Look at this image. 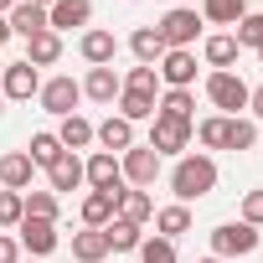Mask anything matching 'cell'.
<instances>
[{
	"instance_id": "6da1fadb",
	"label": "cell",
	"mask_w": 263,
	"mask_h": 263,
	"mask_svg": "<svg viewBox=\"0 0 263 263\" xmlns=\"http://www.w3.org/2000/svg\"><path fill=\"white\" fill-rule=\"evenodd\" d=\"M171 191H176V201H181V206H191V201L212 196V191H217V160H212V155H201V150H186V155L176 160V171H171Z\"/></svg>"
},
{
	"instance_id": "7a4b0ae2",
	"label": "cell",
	"mask_w": 263,
	"mask_h": 263,
	"mask_svg": "<svg viewBox=\"0 0 263 263\" xmlns=\"http://www.w3.org/2000/svg\"><path fill=\"white\" fill-rule=\"evenodd\" d=\"M201 11H191V6H171L160 21H155V36L165 42V52H191L196 47V36H201Z\"/></svg>"
},
{
	"instance_id": "3957f363",
	"label": "cell",
	"mask_w": 263,
	"mask_h": 263,
	"mask_svg": "<svg viewBox=\"0 0 263 263\" xmlns=\"http://www.w3.org/2000/svg\"><path fill=\"white\" fill-rule=\"evenodd\" d=\"M191 140H196V124H186V119H165V114H155L150 119V150L165 160V155H186L191 150Z\"/></svg>"
},
{
	"instance_id": "277c9868",
	"label": "cell",
	"mask_w": 263,
	"mask_h": 263,
	"mask_svg": "<svg viewBox=\"0 0 263 263\" xmlns=\"http://www.w3.org/2000/svg\"><path fill=\"white\" fill-rule=\"evenodd\" d=\"M248 83L237 78V72H206V98H212V108H222L227 119H237V108H248Z\"/></svg>"
},
{
	"instance_id": "5b68a950",
	"label": "cell",
	"mask_w": 263,
	"mask_h": 263,
	"mask_svg": "<svg viewBox=\"0 0 263 263\" xmlns=\"http://www.w3.org/2000/svg\"><path fill=\"white\" fill-rule=\"evenodd\" d=\"M248 253H258V227H248V222H222L217 232H212V258H248Z\"/></svg>"
},
{
	"instance_id": "8992f818",
	"label": "cell",
	"mask_w": 263,
	"mask_h": 263,
	"mask_svg": "<svg viewBox=\"0 0 263 263\" xmlns=\"http://www.w3.org/2000/svg\"><path fill=\"white\" fill-rule=\"evenodd\" d=\"M83 181H88L93 191H108V196H119V191H124V165H119V155H108V150H93V155L83 160Z\"/></svg>"
},
{
	"instance_id": "52a82bcc",
	"label": "cell",
	"mask_w": 263,
	"mask_h": 263,
	"mask_svg": "<svg viewBox=\"0 0 263 263\" xmlns=\"http://www.w3.org/2000/svg\"><path fill=\"white\" fill-rule=\"evenodd\" d=\"M119 165H124V186H140V191H150L155 176H160V155H155L150 145H129V150L119 155Z\"/></svg>"
},
{
	"instance_id": "ba28073f",
	"label": "cell",
	"mask_w": 263,
	"mask_h": 263,
	"mask_svg": "<svg viewBox=\"0 0 263 263\" xmlns=\"http://www.w3.org/2000/svg\"><path fill=\"white\" fill-rule=\"evenodd\" d=\"M36 98H42V108H47V114L67 119V114H78V103H83V83H78V78H47Z\"/></svg>"
},
{
	"instance_id": "9c48e42d",
	"label": "cell",
	"mask_w": 263,
	"mask_h": 263,
	"mask_svg": "<svg viewBox=\"0 0 263 263\" xmlns=\"http://www.w3.org/2000/svg\"><path fill=\"white\" fill-rule=\"evenodd\" d=\"M42 93V72L21 57V62H6V72H0V98H16V103H26V98H36Z\"/></svg>"
},
{
	"instance_id": "30bf717a",
	"label": "cell",
	"mask_w": 263,
	"mask_h": 263,
	"mask_svg": "<svg viewBox=\"0 0 263 263\" xmlns=\"http://www.w3.org/2000/svg\"><path fill=\"white\" fill-rule=\"evenodd\" d=\"M78 52H83L88 67H114V57H119V36L103 31V26H88V31L78 36Z\"/></svg>"
},
{
	"instance_id": "8fae6325",
	"label": "cell",
	"mask_w": 263,
	"mask_h": 263,
	"mask_svg": "<svg viewBox=\"0 0 263 263\" xmlns=\"http://www.w3.org/2000/svg\"><path fill=\"white\" fill-rule=\"evenodd\" d=\"M21 253H31V258H47V253H57V222H36V217H21Z\"/></svg>"
},
{
	"instance_id": "7c38bea8",
	"label": "cell",
	"mask_w": 263,
	"mask_h": 263,
	"mask_svg": "<svg viewBox=\"0 0 263 263\" xmlns=\"http://www.w3.org/2000/svg\"><path fill=\"white\" fill-rule=\"evenodd\" d=\"M93 21V0H57V6L47 11V26L62 36V31H83Z\"/></svg>"
},
{
	"instance_id": "4fadbf2b",
	"label": "cell",
	"mask_w": 263,
	"mask_h": 263,
	"mask_svg": "<svg viewBox=\"0 0 263 263\" xmlns=\"http://www.w3.org/2000/svg\"><path fill=\"white\" fill-rule=\"evenodd\" d=\"M155 72H160L165 88H191L196 83V52H165L155 62Z\"/></svg>"
},
{
	"instance_id": "5bb4252c",
	"label": "cell",
	"mask_w": 263,
	"mask_h": 263,
	"mask_svg": "<svg viewBox=\"0 0 263 263\" xmlns=\"http://www.w3.org/2000/svg\"><path fill=\"white\" fill-rule=\"evenodd\" d=\"M47 186H52V196H62V191H78V186H88L83 181V160L72 155V150H62L52 165H47Z\"/></svg>"
},
{
	"instance_id": "9a60e30c",
	"label": "cell",
	"mask_w": 263,
	"mask_h": 263,
	"mask_svg": "<svg viewBox=\"0 0 263 263\" xmlns=\"http://www.w3.org/2000/svg\"><path fill=\"white\" fill-rule=\"evenodd\" d=\"M114 217H124V222L145 227V222L155 217V201H150V191H140V186H124V191L114 196Z\"/></svg>"
},
{
	"instance_id": "2e32d148",
	"label": "cell",
	"mask_w": 263,
	"mask_h": 263,
	"mask_svg": "<svg viewBox=\"0 0 263 263\" xmlns=\"http://www.w3.org/2000/svg\"><path fill=\"white\" fill-rule=\"evenodd\" d=\"M11 36H21V42H31L36 31H52L47 26V6H36V0H21V6H11Z\"/></svg>"
},
{
	"instance_id": "e0dca14e",
	"label": "cell",
	"mask_w": 263,
	"mask_h": 263,
	"mask_svg": "<svg viewBox=\"0 0 263 263\" xmlns=\"http://www.w3.org/2000/svg\"><path fill=\"white\" fill-rule=\"evenodd\" d=\"M93 140H98L108 155H124L129 145H135V124H129V119H119V114H108L103 124H93Z\"/></svg>"
},
{
	"instance_id": "ac0fdd59",
	"label": "cell",
	"mask_w": 263,
	"mask_h": 263,
	"mask_svg": "<svg viewBox=\"0 0 263 263\" xmlns=\"http://www.w3.org/2000/svg\"><path fill=\"white\" fill-rule=\"evenodd\" d=\"M119 93H124V78H119L114 67H88L83 98H93V103H119Z\"/></svg>"
},
{
	"instance_id": "d6986e66",
	"label": "cell",
	"mask_w": 263,
	"mask_h": 263,
	"mask_svg": "<svg viewBox=\"0 0 263 263\" xmlns=\"http://www.w3.org/2000/svg\"><path fill=\"white\" fill-rule=\"evenodd\" d=\"M237 52H242V47L232 42V31H217V36L201 42V57H206L212 72H232V67H237Z\"/></svg>"
},
{
	"instance_id": "ffe728a7",
	"label": "cell",
	"mask_w": 263,
	"mask_h": 263,
	"mask_svg": "<svg viewBox=\"0 0 263 263\" xmlns=\"http://www.w3.org/2000/svg\"><path fill=\"white\" fill-rule=\"evenodd\" d=\"M31 176H36V165H31V155H26V150L0 155V186H6V191H26V186H31Z\"/></svg>"
},
{
	"instance_id": "44dd1931",
	"label": "cell",
	"mask_w": 263,
	"mask_h": 263,
	"mask_svg": "<svg viewBox=\"0 0 263 263\" xmlns=\"http://www.w3.org/2000/svg\"><path fill=\"white\" fill-rule=\"evenodd\" d=\"M155 114H165V119H186V124H196L191 114H196V93L191 88H165L160 98H155Z\"/></svg>"
},
{
	"instance_id": "7402d4cb",
	"label": "cell",
	"mask_w": 263,
	"mask_h": 263,
	"mask_svg": "<svg viewBox=\"0 0 263 263\" xmlns=\"http://www.w3.org/2000/svg\"><path fill=\"white\" fill-rule=\"evenodd\" d=\"M72 258H78V263H103V258H108V237H103V227H83V232H72Z\"/></svg>"
},
{
	"instance_id": "603a6c76",
	"label": "cell",
	"mask_w": 263,
	"mask_h": 263,
	"mask_svg": "<svg viewBox=\"0 0 263 263\" xmlns=\"http://www.w3.org/2000/svg\"><path fill=\"white\" fill-rule=\"evenodd\" d=\"M181 232H191V206H181V201H171V206H160L155 212V237H181Z\"/></svg>"
},
{
	"instance_id": "cb8c5ba5",
	"label": "cell",
	"mask_w": 263,
	"mask_h": 263,
	"mask_svg": "<svg viewBox=\"0 0 263 263\" xmlns=\"http://www.w3.org/2000/svg\"><path fill=\"white\" fill-rule=\"evenodd\" d=\"M248 16V0H201V21L206 26H237Z\"/></svg>"
},
{
	"instance_id": "d4e9b609",
	"label": "cell",
	"mask_w": 263,
	"mask_h": 263,
	"mask_svg": "<svg viewBox=\"0 0 263 263\" xmlns=\"http://www.w3.org/2000/svg\"><path fill=\"white\" fill-rule=\"evenodd\" d=\"M103 237H108V253H140V242H145V232L135 222H124V217H114L103 227Z\"/></svg>"
},
{
	"instance_id": "484cf974",
	"label": "cell",
	"mask_w": 263,
	"mask_h": 263,
	"mask_svg": "<svg viewBox=\"0 0 263 263\" xmlns=\"http://www.w3.org/2000/svg\"><path fill=\"white\" fill-rule=\"evenodd\" d=\"M129 52H135V62H140V67H155V62L165 57V42L155 36V26H140L135 36H129Z\"/></svg>"
},
{
	"instance_id": "4316f807",
	"label": "cell",
	"mask_w": 263,
	"mask_h": 263,
	"mask_svg": "<svg viewBox=\"0 0 263 263\" xmlns=\"http://www.w3.org/2000/svg\"><path fill=\"white\" fill-rule=\"evenodd\" d=\"M57 57H62V36H57V31H36V36L26 42V62H31V67H52Z\"/></svg>"
},
{
	"instance_id": "83f0119b",
	"label": "cell",
	"mask_w": 263,
	"mask_h": 263,
	"mask_svg": "<svg viewBox=\"0 0 263 263\" xmlns=\"http://www.w3.org/2000/svg\"><path fill=\"white\" fill-rule=\"evenodd\" d=\"M57 140H62V150H72V155H78V150H88V145H93V124H88L83 114H67V119H62V129H57Z\"/></svg>"
},
{
	"instance_id": "f1b7e54d",
	"label": "cell",
	"mask_w": 263,
	"mask_h": 263,
	"mask_svg": "<svg viewBox=\"0 0 263 263\" xmlns=\"http://www.w3.org/2000/svg\"><path fill=\"white\" fill-rule=\"evenodd\" d=\"M26 155H31V165H36V171H47V165L62 155V140L52 135V129H36V135H31V145H26Z\"/></svg>"
},
{
	"instance_id": "f546056e",
	"label": "cell",
	"mask_w": 263,
	"mask_h": 263,
	"mask_svg": "<svg viewBox=\"0 0 263 263\" xmlns=\"http://www.w3.org/2000/svg\"><path fill=\"white\" fill-rule=\"evenodd\" d=\"M114 222V196L108 191H88L83 196V227H108Z\"/></svg>"
},
{
	"instance_id": "4dcf8cb0",
	"label": "cell",
	"mask_w": 263,
	"mask_h": 263,
	"mask_svg": "<svg viewBox=\"0 0 263 263\" xmlns=\"http://www.w3.org/2000/svg\"><path fill=\"white\" fill-rule=\"evenodd\" d=\"M258 145V124L253 119H227V140H222V150H253Z\"/></svg>"
},
{
	"instance_id": "1f68e13d",
	"label": "cell",
	"mask_w": 263,
	"mask_h": 263,
	"mask_svg": "<svg viewBox=\"0 0 263 263\" xmlns=\"http://www.w3.org/2000/svg\"><path fill=\"white\" fill-rule=\"evenodd\" d=\"M21 201H26V217H36V222H57V196L52 191H21Z\"/></svg>"
},
{
	"instance_id": "d6a6232c",
	"label": "cell",
	"mask_w": 263,
	"mask_h": 263,
	"mask_svg": "<svg viewBox=\"0 0 263 263\" xmlns=\"http://www.w3.org/2000/svg\"><path fill=\"white\" fill-rule=\"evenodd\" d=\"M155 88H160V72H155V67H129V72H124V93L155 98Z\"/></svg>"
},
{
	"instance_id": "836d02e7",
	"label": "cell",
	"mask_w": 263,
	"mask_h": 263,
	"mask_svg": "<svg viewBox=\"0 0 263 263\" xmlns=\"http://www.w3.org/2000/svg\"><path fill=\"white\" fill-rule=\"evenodd\" d=\"M119 119L140 124V119H155V98H140V93H119Z\"/></svg>"
},
{
	"instance_id": "e575fe53",
	"label": "cell",
	"mask_w": 263,
	"mask_h": 263,
	"mask_svg": "<svg viewBox=\"0 0 263 263\" xmlns=\"http://www.w3.org/2000/svg\"><path fill=\"white\" fill-rule=\"evenodd\" d=\"M232 42H237V47H253V52H258V47H263V16H258V11H248V16L237 21Z\"/></svg>"
},
{
	"instance_id": "d590c367",
	"label": "cell",
	"mask_w": 263,
	"mask_h": 263,
	"mask_svg": "<svg viewBox=\"0 0 263 263\" xmlns=\"http://www.w3.org/2000/svg\"><path fill=\"white\" fill-rule=\"evenodd\" d=\"M140 263H181V258H176V242L171 237H145L140 242Z\"/></svg>"
},
{
	"instance_id": "8d00e7d4",
	"label": "cell",
	"mask_w": 263,
	"mask_h": 263,
	"mask_svg": "<svg viewBox=\"0 0 263 263\" xmlns=\"http://www.w3.org/2000/svg\"><path fill=\"white\" fill-rule=\"evenodd\" d=\"M21 217H26V201H21V191H0V232L21 227Z\"/></svg>"
},
{
	"instance_id": "74e56055",
	"label": "cell",
	"mask_w": 263,
	"mask_h": 263,
	"mask_svg": "<svg viewBox=\"0 0 263 263\" xmlns=\"http://www.w3.org/2000/svg\"><path fill=\"white\" fill-rule=\"evenodd\" d=\"M196 140H201L206 150H222V140H227V114H212V119H201V124H196Z\"/></svg>"
},
{
	"instance_id": "f35d334b",
	"label": "cell",
	"mask_w": 263,
	"mask_h": 263,
	"mask_svg": "<svg viewBox=\"0 0 263 263\" xmlns=\"http://www.w3.org/2000/svg\"><path fill=\"white\" fill-rule=\"evenodd\" d=\"M242 222L263 227V191H242Z\"/></svg>"
},
{
	"instance_id": "ab89813d",
	"label": "cell",
	"mask_w": 263,
	"mask_h": 263,
	"mask_svg": "<svg viewBox=\"0 0 263 263\" xmlns=\"http://www.w3.org/2000/svg\"><path fill=\"white\" fill-rule=\"evenodd\" d=\"M0 263H21V242L11 232H0Z\"/></svg>"
},
{
	"instance_id": "60d3db41",
	"label": "cell",
	"mask_w": 263,
	"mask_h": 263,
	"mask_svg": "<svg viewBox=\"0 0 263 263\" xmlns=\"http://www.w3.org/2000/svg\"><path fill=\"white\" fill-rule=\"evenodd\" d=\"M248 119H263V83L248 93Z\"/></svg>"
},
{
	"instance_id": "b9f144b4",
	"label": "cell",
	"mask_w": 263,
	"mask_h": 263,
	"mask_svg": "<svg viewBox=\"0 0 263 263\" xmlns=\"http://www.w3.org/2000/svg\"><path fill=\"white\" fill-rule=\"evenodd\" d=\"M6 42H11V21H6V16H0V47H6Z\"/></svg>"
},
{
	"instance_id": "7bdbcfd3",
	"label": "cell",
	"mask_w": 263,
	"mask_h": 263,
	"mask_svg": "<svg viewBox=\"0 0 263 263\" xmlns=\"http://www.w3.org/2000/svg\"><path fill=\"white\" fill-rule=\"evenodd\" d=\"M36 6H47V11H52V6H57V0H36Z\"/></svg>"
},
{
	"instance_id": "ee69618b",
	"label": "cell",
	"mask_w": 263,
	"mask_h": 263,
	"mask_svg": "<svg viewBox=\"0 0 263 263\" xmlns=\"http://www.w3.org/2000/svg\"><path fill=\"white\" fill-rule=\"evenodd\" d=\"M201 263H222V258H201Z\"/></svg>"
},
{
	"instance_id": "f6af8a7d",
	"label": "cell",
	"mask_w": 263,
	"mask_h": 263,
	"mask_svg": "<svg viewBox=\"0 0 263 263\" xmlns=\"http://www.w3.org/2000/svg\"><path fill=\"white\" fill-rule=\"evenodd\" d=\"M0 114H6V98H0Z\"/></svg>"
},
{
	"instance_id": "bcb514c9",
	"label": "cell",
	"mask_w": 263,
	"mask_h": 263,
	"mask_svg": "<svg viewBox=\"0 0 263 263\" xmlns=\"http://www.w3.org/2000/svg\"><path fill=\"white\" fill-rule=\"evenodd\" d=\"M258 62H263V47H258Z\"/></svg>"
},
{
	"instance_id": "7dc6e473",
	"label": "cell",
	"mask_w": 263,
	"mask_h": 263,
	"mask_svg": "<svg viewBox=\"0 0 263 263\" xmlns=\"http://www.w3.org/2000/svg\"><path fill=\"white\" fill-rule=\"evenodd\" d=\"M0 72H6V62H0Z\"/></svg>"
},
{
	"instance_id": "c3c4849f",
	"label": "cell",
	"mask_w": 263,
	"mask_h": 263,
	"mask_svg": "<svg viewBox=\"0 0 263 263\" xmlns=\"http://www.w3.org/2000/svg\"><path fill=\"white\" fill-rule=\"evenodd\" d=\"M11 6H21V0H11Z\"/></svg>"
},
{
	"instance_id": "681fc988",
	"label": "cell",
	"mask_w": 263,
	"mask_h": 263,
	"mask_svg": "<svg viewBox=\"0 0 263 263\" xmlns=\"http://www.w3.org/2000/svg\"><path fill=\"white\" fill-rule=\"evenodd\" d=\"M176 6H186V0H176Z\"/></svg>"
},
{
	"instance_id": "f907efd6",
	"label": "cell",
	"mask_w": 263,
	"mask_h": 263,
	"mask_svg": "<svg viewBox=\"0 0 263 263\" xmlns=\"http://www.w3.org/2000/svg\"><path fill=\"white\" fill-rule=\"evenodd\" d=\"M31 263H42V258H31Z\"/></svg>"
}]
</instances>
